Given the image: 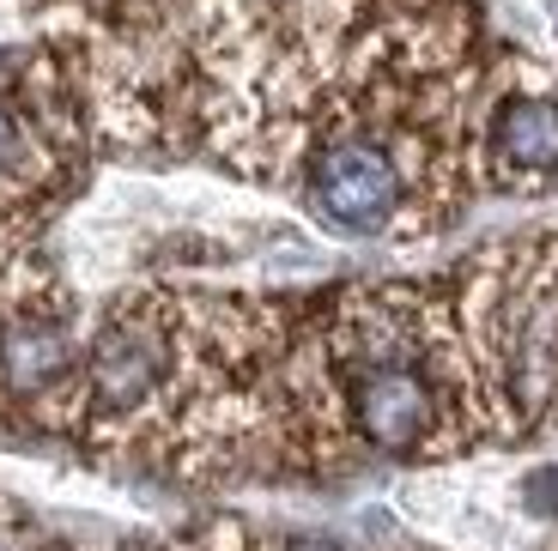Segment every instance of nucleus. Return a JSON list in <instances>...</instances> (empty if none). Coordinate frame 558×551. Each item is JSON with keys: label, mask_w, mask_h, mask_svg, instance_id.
<instances>
[{"label": "nucleus", "mask_w": 558, "mask_h": 551, "mask_svg": "<svg viewBox=\"0 0 558 551\" xmlns=\"http://www.w3.org/2000/svg\"><path fill=\"white\" fill-rule=\"evenodd\" d=\"M504 73L461 0H395L310 115L292 188L352 243L432 236L486 188V110Z\"/></svg>", "instance_id": "1"}, {"label": "nucleus", "mask_w": 558, "mask_h": 551, "mask_svg": "<svg viewBox=\"0 0 558 551\" xmlns=\"http://www.w3.org/2000/svg\"><path fill=\"white\" fill-rule=\"evenodd\" d=\"M298 316L274 297L134 285L85 328L61 430L98 455L207 479L274 442L279 364Z\"/></svg>", "instance_id": "2"}, {"label": "nucleus", "mask_w": 558, "mask_h": 551, "mask_svg": "<svg viewBox=\"0 0 558 551\" xmlns=\"http://www.w3.org/2000/svg\"><path fill=\"white\" fill-rule=\"evenodd\" d=\"M461 321L492 406V437L558 418V236L480 248L456 273Z\"/></svg>", "instance_id": "3"}, {"label": "nucleus", "mask_w": 558, "mask_h": 551, "mask_svg": "<svg viewBox=\"0 0 558 551\" xmlns=\"http://www.w3.org/2000/svg\"><path fill=\"white\" fill-rule=\"evenodd\" d=\"M558 176V91L541 73H504L486 110V188H546Z\"/></svg>", "instance_id": "4"}, {"label": "nucleus", "mask_w": 558, "mask_h": 551, "mask_svg": "<svg viewBox=\"0 0 558 551\" xmlns=\"http://www.w3.org/2000/svg\"><path fill=\"white\" fill-rule=\"evenodd\" d=\"M529 491H558V473H534V479H529ZM534 510L558 515V497H534Z\"/></svg>", "instance_id": "5"}]
</instances>
